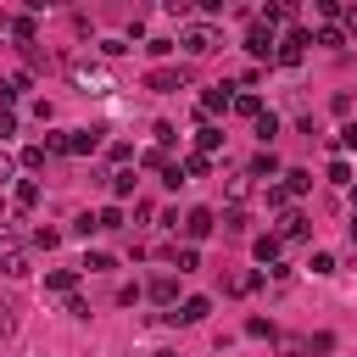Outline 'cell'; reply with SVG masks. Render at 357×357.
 I'll use <instances>...</instances> for the list:
<instances>
[{"label":"cell","mask_w":357,"mask_h":357,"mask_svg":"<svg viewBox=\"0 0 357 357\" xmlns=\"http://www.w3.org/2000/svg\"><path fill=\"white\" fill-rule=\"evenodd\" d=\"M229 106H234V112H240V117H262V100H257V95H234V100H229Z\"/></svg>","instance_id":"obj_21"},{"label":"cell","mask_w":357,"mask_h":357,"mask_svg":"<svg viewBox=\"0 0 357 357\" xmlns=\"http://www.w3.org/2000/svg\"><path fill=\"white\" fill-rule=\"evenodd\" d=\"M145 89H156V95H173V89H184V73H173V67H151Z\"/></svg>","instance_id":"obj_6"},{"label":"cell","mask_w":357,"mask_h":357,"mask_svg":"<svg viewBox=\"0 0 357 357\" xmlns=\"http://www.w3.org/2000/svg\"><path fill=\"white\" fill-rule=\"evenodd\" d=\"M245 50H251L257 61H273V50H279V39H273V28H262V22H251V33H245Z\"/></svg>","instance_id":"obj_4"},{"label":"cell","mask_w":357,"mask_h":357,"mask_svg":"<svg viewBox=\"0 0 357 357\" xmlns=\"http://www.w3.org/2000/svg\"><path fill=\"white\" fill-rule=\"evenodd\" d=\"M22 167H45V145H28L22 151Z\"/></svg>","instance_id":"obj_35"},{"label":"cell","mask_w":357,"mask_h":357,"mask_svg":"<svg viewBox=\"0 0 357 357\" xmlns=\"http://www.w3.org/2000/svg\"><path fill=\"white\" fill-rule=\"evenodd\" d=\"M257 134H262V151H268V139L279 134V117H273V112H262V117H257Z\"/></svg>","instance_id":"obj_23"},{"label":"cell","mask_w":357,"mask_h":357,"mask_svg":"<svg viewBox=\"0 0 357 357\" xmlns=\"http://www.w3.org/2000/svg\"><path fill=\"white\" fill-rule=\"evenodd\" d=\"M33 245H45V251L61 245V229H33Z\"/></svg>","instance_id":"obj_32"},{"label":"cell","mask_w":357,"mask_h":357,"mask_svg":"<svg viewBox=\"0 0 357 357\" xmlns=\"http://www.w3.org/2000/svg\"><path fill=\"white\" fill-rule=\"evenodd\" d=\"M245 223H251V218H245L240 206H234V212H223V234H245Z\"/></svg>","instance_id":"obj_25"},{"label":"cell","mask_w":357,"mask_h":357,"mask_svg":"<svg viewBox=\"0 0 357 357\" xmlns=\"http://www.w3.org/2000/svg\"><path fill=\"white\" fill-rule=\"evenodd\" d=\"M178 296V284H173V273H162V279H151V301H173Z\"/></svg>","instance_id":"obj_20"},{"label":"cell","mask_w":357,"mask_h":357,"mask_svg":"<svg viewBox=\"0 0 357 357\" xmlns=\"http://www.w3.org/2000/svg\"><path fill=\"white\" fill-rule=\"evenodd\" d=\"M351 206H357V190H351Z\"/></svg>","instance_id":"obj_43"},{"label":"cell","mask_w":357,"mask_h":357,"mask_svg":"<svg viewBox=\"0 0 357 357\" xmlns=\"http://www.w3.org/2000/svg\"><path fill=\"white\" fill-rule=\"evenodd\" d=\"M178 173H184V178H206V156H201V151H195V156H184V162H178Z\"/></svg>","instance_id":"obj_22"},{"label":"cell","mask_w":357,"mask_h":357,"mask_svg":"<svg viewBox=\"0 0 357 357\" xmlns=\"http://www.w3.org/2000/svg\"><path fill=\"white\" fill-rule=\"evenodd\" d=\"M178 229H184V240H190V245H195V240H206V234H212V229H218V218H212V212H206V206H190V212H184V223H178Z\"/></svg>","instance_id":"obj_3"},{"label":"cell","mask_w":357,"mask_h":357,"mask_svg":"<svg viewBox=\"0 0 357 357\" xmlns=\"http://www.w3.org/2000/svg\"><path fill=\"white\" fill-rule=\"evenodd\" d=\"M279 240H307V218L301 212H284L279 218Z\"/></svg>","instance_id":"obj_11"},{"label":"cell","mask_w":357,"mask_h":357,"mask_svg":"<svg viewBox=\"0 0 357 357\" xmlns=\"http://www.w3.org/2000/svg\"><path fill=\"white\" fill-rule=\"evenodd\" d=\"M106 184H112V195H117V201H123V195H134V167H117Z\"/></svg>","instance_id":"obj_15"},{"label":"cell","mask_w":357,"mask_h":357,"mask_svg":"<svg viewBox=\"0 0 357 357\" xmlns=\"http://www.w3.org/2000/svg\"><path fill=\"white\" fill-rule=\"evenodd\" d=\"M151 134H156V145H162V151H167V145H173V139H178V128H173V123H156V128H151Z\"/></svg>","instance_id":"obj_29"},{"label":"cell","mask_w":357,"mask_h":357,"mask_svg":"<svg viewBox=\"0 0 357 357\" xmlns=\"http://www.w3.org/2000/svg\"><path fill=\"white\" fill-rule=\"evenodd\" d=\"M11 134H17V117H11V112H0V139H11Z\"/></svg>","instance_id":"obj_39"},{"label":"cell","mask_w":357,"mask_h":357,"mask_svg":"<svg viewBox=\"0 0 357 357\" xmlns=\"http://www.w3.org/2000/svg\"><path fill=\"white\" fill-rule=\"evenodd\" d=\"M251 251H257V262H273V257H279V234H257Z\"/></svg>","instance_id":"obj_17"},{"label":"cell","mask_w":357,"mask_h":357,"mask_svg":"<svg viewBox=\"0 0 357 357\" xmlns=\"http://www.w3.org/2000/svg\"><path fill=\"white\" fill-rule=\"evenodd\" d=\"M11 329H17V318H11V301H0V340H11Z\"/></svg>","instance_id":"obj_34"},{"label":"cell","mask_w":357,"mask_h":357,"mask_svg":"<svg viewBox=\"0 0 357 357\" xmlns=\"http://www.w3.org/2000/svg\"><path fill=\"white\" fill-rule=\"evenodd\" d=\"M195 145H201V156H206V151H218V145H223V128L201 123V128H195Z\"/></svg>","instance_id":"obj_14"},{"label":"cell","mask_w":357,"mask_h":357,"mask_svg":"<svg viewBox=\"0 0 357 357\" xmlns=\"http://www.w3.org/2000/svg\"><path fill=\"white\" fill-rule=\"evenodd\" d=\"M307 45H312V33H307V28H290V33L279 39V50H273V61H279V67H296V61L307 56Z\"/></svg>","instance_id":"obj_2"},{"label":"cell","mask_w":357,"mask_h":357,"mask_svg":"<svg viewBox=\"0 0 357 357\" xmlns=\"http://www.w3.org/2000/svg\"><path fill=\"white\" fill-rule=\"evenodd\" d=\"M22 89H28V73H11V78H0V106H11Z\"/></svg>","instance_id":"obj_13"},{"label":"cell","mask_w":357,"mask_h":357,"mask_svg":"<svg viewBox=\"0 0 357 357\" xmlns=\"http://www.w3.org/2000/svg\"><path fill=\"white\" fill-rule=\"evenodd\" d=\"M0 273H6V279H28V273H33V268H28V251H17V245L0 251Z\"/></svg>","instance_id":"obj_9"},{"label":"cell","mask_w":357,"mask_h":357,"mask_svg":"<svg viewBox=\"0 0 357 357\" xmlns=\"http://www.w3.org/2000/svg\"><path fill=\"white\" fill-rule=\"evenodd\" d=\"M346 28H351V33H357V6H346Z\"/></svg>","instance_id":"obj_40"},{"label":"cell","mask_w":357,"mask_h":357,"mask_svg":"<svg viewBox=\"0 0 357 357\" xmlns=\"http://www.w3.org/2000/svg\"><path fill=\"white\" fill-rule=\"evenodd\" d=\"M351 245H357V218H351Z\"/></svg>","instance_id":"obj_42"},{"label":"cell","mask_w":357,"mask_h":357,"mask_svg":"<svg viewBox=\"0 0 357 357\" xmlns=\"http://www.w3.org/2000/svg\"><path fill=\"white\" fill-rule=\"evenodd\" d=\"M33 33H39L33 17H11V39H17V45H33Z\"/></svg>","instance_id":"obj_18"},{"label":"cell","mask_w":357,"mask_h":357,"mask_svg":"<svg viewBox=\"0 0 357 357\" xmlns=\"http://www.w3.org/2000/svg\"><path fill=\"white\" fill-rule=\"evenodd\" d=\"M312 273H335V257L329 251H312Z\"/></svg>","instance_id":"obj_36"},{"label":"cell","mask_w":357,"mask_h":357,"mask_svg":"<svg viewBox=\"0 0 357 357\" xmlns=\"http://www.w3.org/2000/svg\"><path fill=\"white\" fill-rule=\"evenodd\" d=\"M73 234H84V240H89V234H95V212H78V218H73Z\"/></svg>","instance_id":"obj_31"},{"label":"cell","mask_w":357,"mask_h":357,"mask_svg":"<svg viewBox=\"0 0 357 357\" xmlns=\"http://www.w3.org/2000/svg\"><path fill=\"white\" fill-rule=\"evenodd\" d=\"M329 184H351V167H346V162H340V156H335V162H329Z\"/></svg>","instance_id":"obj_30"},{"label":"cell","mask_w":357,"mask_h":357,"mask_svg":"<svg viewBox=\"0 0 357 357\" xmlns=\"http://www.w3.org/2000/svg\"><path fill=\"white\" fill-rule=\"evenodd\" d=\"M173 262H178V273H195V268H201V251H195V245H178Z\"/></svg>","instance_id":"obj_19"},{"label":"cell","mask_w":357,"mask_h":357,"mask_svg":"<svg viewBox=\"0 0 357 357\" xmlns=\"http://www.w3.org/2000/svg\"><path fill=\"white\" fill-rule=\"evenodd\" d=\"M245 335H257V340H268V335H273V324H268V318H245Z\"/></svg>","instance_id":"obj_33"},{"label":"cell","mask_w":357,"mask_h":357,"mask_svg":"<svg viewBox=\"0 0 357 357\" xmlns=\"http://www.w3.org/2000/svg\"><path fill=\"white\" fill-rule=\"evenodd\" d=\"M6 178H11V162H6V156H0V184H6Z\"/></svg>","instance_id":"obj_41"},{"label":"cell","mask_w":357,"mask_h":357,"mask_svg":"<svg viewBox=\"0 0 357 357\" xmlns=\"http://www.w3.org/2000/svg\"><path fill=\"white\" fill-rule=\"evenodd\" d=\"M229 100H234V89H229V84H212V89L201 95V117H212V112H229Z\"/></svg>","instance_id":"obj_8"},{"label":"cell","mask_w":357,"mask_h":357,"mask_svg":"<svg viewBox=\"0 0 357 357\" xmlns=\"http://www.w3.org/2000/svg\"><path fill=\"white\" fill-rule=\"evenodd\" d=\"M100 145V128H67V156H89Z\"/></svg>","instance_id":"obj_7"},{"label":"cell","mask_w":357,"mask_h":357,"mask_svg":"<svg viewBox=\"0 0 357 357\" xmlns=\"http://www.w3.org/2000/svg\"><path fill=\"white\" fill-rule=\"evenodd\" d=\"M273 173H279V156L273 151H257L251 156V178H273Z\"/></svg>","instance_id":"obj_12"},{"label":"cell","mask_w":357,"mask_h":357,"mask_svg":"<svg viewBox=\"0 0 357 357\" xmlns=\"http://www.w3.org/2000/svg\"><path fill=\"white\" fill-rule=\"evenodd\" d=\"M17 206H39V184H33V178L17 184Z\"/></svg>","instance_id":"obj_24"},{"label":"cell","mask_w":357,"mask_h":357,"mask_svg":"<svg viewBox=\"0 0 357 357\" xmlns=\"http://www.w3.org/2000/svg\"><path fill=\"white\" fill-rule=\"evenodd\" d=\"M178 45H184L190 56H212V50H218V28H212V22H190V28L178 33Z\"/></svg>","instance_id":"obj_1"},{"label":"cell","mask_w":357,"mask_h":357,"mask_svg":"<svg viewBox=\"0 0 357 357\" xmlns=\"http://www.w3.org/2000/svg\"><path fill=\"white\" fill-rule=\"evenodd\" d=\"M206 312H212V301H206V296H190V301H178L167 318H173V324H201Z\"/></svg>","instance_id":"obj_5"},{"label":"cell","mask_w":357,"mask_h":357,"mask_svg":"<svg viewBox=\"0 0 357 357\" xmlns=\"http://www.w3.org/2000/svg\"><path fill=\"white\" fill-rule=\"evenodd\" d=\"M301 190H312V173L307 167H290L284 173V195H301Z\"/></svg>","instance_id":"obj_16"},{"label":"cell","mask_w":357,"mask_h":357,"mask_svg":"<svg viewBox=\"0 0 357 357\" xmlns=\"http://www.w3.org/2000/svg\"><path fill=\"white\" fill-rule=\"evenodd\" d=\"M279 357H312V351H307V340H284V346H279Z\"/></svg>","instance_id":"obj_38"},{"label":"cell","mask_w":357,"mask_h":357,"mask_svg":"<svg viewBox=\"0 0 357 357\" xmlns=\"http://www.w3.org/2000/svg\"><path fill=\"white\" fill-rule=\"evenodd\" d=\"M84 268H89V273H106V268H117V262H112L106 251H89V257H84Z\"/></svg>","instance_id":"obj_27"},{"label":"cell","mask_w":357,"mask_h":357,"mask_svg":"<svg viewBox=\"0 0 357 357\" xmlns=\"http://www.w3.org/2000/svg\"><path fill=\"white\" fill-rule=\"evenodd\" d=\"M257 284H262L257 273H234V279H229V290H234V296H245V290H257Z\"/></svg>","instance_id":"obj_28"},{"label":"cell","mask_w":357,"mask_h":357,"mask_svg":"<svg viewBox=\"0 0 357 357\" xmlns=\"http://www.w3.org/2000/svg\"><path fill=\"white\" fill-rule=\"evenodd\" d=\"M95 229H123V212H117V206H106V212H95Z\"/></svg>","instance_id":"obj_26"},{"label":"cell","mask_w":357,"mask_h":357,"mask_svg":"<svg viewBox=\"0 0 357 357\" xmlns=\"http://www.w3.org/2000/svg\"><path fill=\"white\" fill-rule=\"evenodd\" d=\"M73 284H78L73 268H50V273H45V290H56V296H73Z\"/></svg>","instance_id":"obj_10"},{"label":"cell","mask_w":357,"mask_h":357,"mask_svg":"<svg viewBox=\"0 0 357 357\" xmlns=\"http://www.w3.org/2000/svg\"><path fill=\"white\" fill-rule=\"evenodd\" d=\"M335 145H340V151H357V123H346V128H340V139H335Z\"/></svg>","instance_id":"obj_37"}]
</instances>
